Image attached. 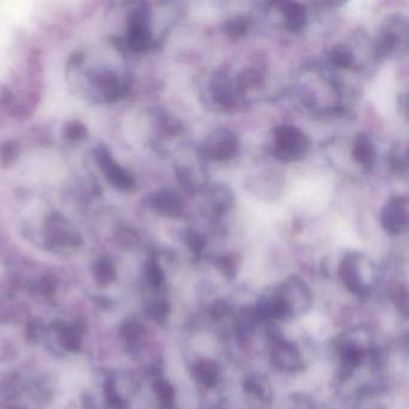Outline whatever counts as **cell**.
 Listing matches in <instances>:
<instances>
[{
  "instance_id": "cell-7",
  "label": "cell",
  "mask_w": 409,
  "mask_h": 409,
  "mask_svg": "<svg viewBox=\"0 0 409 409\" xmlns=\"http://www.w3.org/2000/svg\"><path fill=\"white\" fill-rule=\"evenodd\" d=\"M281 11L286 16V27L288 31L296 33L301 31L306 23V12L303 5L298 3H281Z\"/></svg>"
},
{
  "instance_id": "cell-6",
  "label": "cell",
  "mask_w": 409,
  "mask_h": 409,
  "mask_svg": "<svg viewBox=\"0 0 409 409\" xmlns=\"http://www.w3.org/2000/svg\"><path fill=\"white\" fill-rule=\"evenodd\" d=\"M352 155L356 162L365 167H371L375 163V145L370 137L365 133H359L353 144Z\"/></svg>"
},
{
  "instance_id": "cell-8",
  "label": "cell",
  "mask_w": 409,
  "mask_h": 409,
  "mask_svg": "<svg viewBox=\"0 0 409 409\" xmlns=\"http://www.w3.org/2000/svg\"><path fill=\"white\" fill-rule=\"evenodd\" d=\"M107 172H108V178L114 185L122 190H130L133 187V179L131 175H128V172L122 170L120 167L115 166L113 163L110 162L107 157Z\"/></svg>"
},
{
  "instance_id": "cell-3",
  "label": "cell",
  "mask_w": 409,
  "mask_h": 409,
  "mask_svg": "<svg viewBox=\"0 0 409 409\" xmlns=\"http://www.w3.org/2000/svg\"><path fill=\"white\" fill-rule=\"evenodd\" d=\"M383 227L391 233H401L408 226V202L402 196H395L387 202L380 212Z\"/></svg>"
},
{
  "instance_id": "cell-11",
  "label": "cell",
  "mask_w": 409,
  "mask_h": 409,
  "mask_svg": "<svg viewBox=\"0 0 409 409\" xmlns=\"http://www.w3.org/2000/svg\"><path fill=\"white\" fill-rule=\"evenodd\" d=\"M259 82V76L258 73L254 70H247V71H244L240 76H239V84L243 88L252 87L254 84H257Z\"/></svg>"
},
{
  "instance_id": "cell-2",
  "label": "cell",
  "mask_w": 409,
  "mask_h": 409,
  "mask_svg": "<svg viewBox=\"0 0 409 409\" xmlns=\"http://www.w3.org/2000/svg\"><path fill=\"white\" fill-rule=\"evenodd\" d=\"M239 148L238 137L229 130H217L205 142V154L209 159L217 161L231 160L237 155Z\"/></svg>"
},
{
  "instance_id": "cell-9",
  "label": "cell",
  "mask_w": 409,
  "mask_h": 409,
  "mask_svg": "<svg viewBox=\"0 0 409 409\" xmlns=\"http://www.w3.org/2000/svg\"><path fill=\"white\" fill-rule=\"evenodd\" d=\"M249 21L245 17H235L224 24V33L231 38H240L247 34Z\"/></svg>"
},
{
  "instance_id": "cell-5",
  "label": "cell",
  "mask_w": 409,
  "mask_h": 409,
  "mask_svg": "<svg viewBox=\"0 0 409 409\" xmlns=\"http://www.w3.org/2000/svg\"><path fill=\"white\" fill-rule=\"evenodd\" d=\"M212 93L216 103L224 107H231L234 105V90L233 84L224 72H217L212 81Z\"/></svg>"
},
{
  "instance_id": "cell-12",
  "label": "cell",
  "mask_w": 409,
  "mask_h": 409,
  "mask_svg": "<svg viewBox=\"0 0 409 409\" xmlns=\"http://www.w3.org/2000/svg\"><path fill=\"white\" fill-rule=\"evenodd\" d=\"M68 133H70V137H72V138H78L81 135H84L86 129L80 124H76V125H72L68 128Z\"/></svg>"
},
{
  "instance_id": "cell-4",
  "label": "cell",
  "mask_w": 409,
  "mask_h": 409,
  "mask_svg": "<svg viewBox=\"0 0 409 409\" xmlns=\"http://www.w3.org/2000/svg\"><path fill=\"white\" fill-rule=\"evenodd\" d=\"M152 207L162 215L168 217H179L184 212V203L178 194L175 191L165 190L154 195Z\"/></svg>"
},
{
  "instance_id": "cell-1",
  "label": "cell",
  "mask_w": 409,
  "mask_h": 409,
  "mask_svg": "<svg viewBox=\"0 0 409 409\" xmlns=\"http://www.w3.org/2000/svg\"><path fill=\"white\" fill-rule=\"evenodd\" d=\"M310 140L296 126H279L274 131V155L284 162L303 159Z\"/></svg>"
},
{
  "instance_id": "cell-10",
  "label": "cell",
  "mask_w": 409,
  "mask_h": 409,
  "mask_svg": "<svg viewBox=\"0 0 409 409\" xmlns=\"http://www.w3.org/2000/svg\"><path fill=\"white\" fill-rule=\"evenodd\" d=\"M330 61L340 68H348L353 65V54L345 46L335 47L330 54Z\"/></svg>"
}]
</instances>
